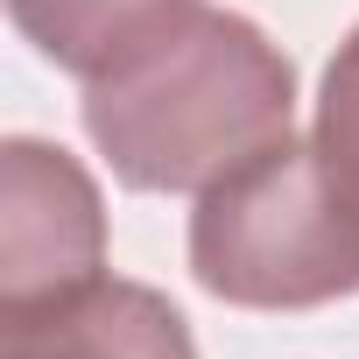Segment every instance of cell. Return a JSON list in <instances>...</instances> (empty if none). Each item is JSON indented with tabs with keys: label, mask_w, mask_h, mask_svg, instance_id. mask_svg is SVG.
Returning <instances> with one entry per match:
<instances>
[{
	"label": "cell",
	"mask_w": 359,
	"mask_h": 359,
	"mask_svg": "<svg viewBox=\"0 0 359 359\" xmlns=\"http://www.w3.org/2000/svg\"><path fill=\"white\" fill-rule=\"evenodd\" d=\"M296 120L289 57L233 8L155 0L85 78V134L127 191H212Z\"/></svg>",
	"instance_id": "obj_1"
},
{
	"label": "cell",
	"mask_w": 359,
	"mask_h": 359,
	"mask_svg": "<svg viewBox=\"0 0 359 359\" xmlns=\"http://www.w3.org/2000/svg\"><path fill=\"white\" fill-rule=\"evenodd\" d=\"M191 275L240 310H317L359 289V226L338 212L310 141L282 134L198 191Z\"/></svg>",
	"instance_id": "obj_2"
},
{
	"label": "cell",
	"mask_w": 359,
	"mask_h": 359,
	"mask_svg": "<svg viewBox=\"0 0 359 359\" xmlns=\"http://www.w3.org/2000/svg\"><path fill=\"white\" fill-rule=\"evenodd\" d=\"M106 275L99 184L57 141L15 134L0 148V310L64 296Z\"/></svg>",
	"instance_id": "obj_3"
},
{
	"label": "cell",
	"mask_w": 359,
	"mask_h": 359,
	"mask_svg": "<svg viewBox=\"0 0 359 359\" xmlns=\"http://www.w3.org/2000/svg\"><path fill=\"white\" fill-rule=\"evenodd\" d=\"M0 359H198V345L162 289L92 275L64 296L0 310Z\"/></svg>",
	"instance_id": "obj_4"
},
{
	"label": "cell",
	"mask_w": 359,
	"mask_h": 359,
	"mask_svg": "<svg viewBox=\"0 0 359 359\" xmlns=\"http://www.w3.org/2000/svg\"><path fill=\"white\" fill-rule=\"evenodd\" d=\"M155 0H8L15 29L57 64V71H78L92 78V64L120 43V29L134 15H148Z\"/></svg>",
	"instance_id": "obj_5"
},
{
	"label": "cell",
	"mask_w": 359,
	"mask_h": 359,
	"mask_svg": "<svg viewBox=\"0 0 359 359\" xmlns=\"http://www.w3.org/2000/svg\"><path fill=\"white\" fill-rule=\"evenodd\" d=\"M310 148H317V169H324L338 212L359 226V29L338 43V57H331V71H324Z\"/></svg>",
	"instance_id": "obj_6"
}]
</instances>
